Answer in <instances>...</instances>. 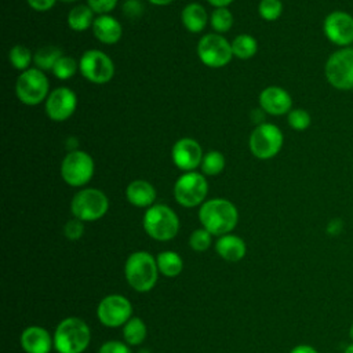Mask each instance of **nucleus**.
Returning a JSON list of instances; mask_svg holds the SVG:
<instances>
[{"label":"nucleus","instance_id":"nucleus-1","mask_svg":"<svg viewBox=\"0 0 353 353\" xmlns=\"http://www.w3.org/2000/svg\"><path fill=\"white\" fill-rule=\"evenodd\" d=\"M199 219L201 226L211 234L223 236L236 228L239 212L232 201L216 197L200 205Z\"/></svg>","mask_w":353,"mask_h":353},{"label":"nucleus","instance_id":"nucleus-2","mask_svg":"<svg viewBox=\"0 0 353 353\" xmlns=\"http://www.w3.org/2000/svg\"><path fill=\"white\" fill-rule=\"evenodd\" d=\"M124 274L135 291L148 292L154 287L159 277L157 262L146 251L132 252L125 261Z\"/></svg>","mask_w":353,"mask_h":353},{"label":"nucleus","instance_id":"nucleus-3","mask_svg":"<svg viewBox=\"0 0 353 353\" xmlns=\"http://www.w3.org/2000/svg\"><path fill=\"white\" fill-rule=\"evenodd\" d=\"M91 339L90 327L79 317L63 319L55 330L54 346L58 353H83Z\"/></svg>","mask_w":353,"mask_h":353},{"label":"nucleus","instance_id":"nucleus-4","mask_svg":"<svg viewBox=\"0 0 353 353\" xmlns=\"http://www.w3.org/2000/svg\"><path fill=\"white\" fill-rule=\"evenodd\" d=\"M145 232L157 241H168L179 232V218L168 205L153 204L142 219Z\"/></svg>","mask_w":353,"mask_h":353},{"label":"nucleus","instance_id":"nucleus-5","mask_svg":"<svg viewBox=\"0 0 353 353\" xmlns=\"http://www.w3.org/2000/svg\"><path fill=\"white\" fill-rule=\"evenodd\" d=\"M327 81L336 90H353V47L334 51L324 65Z\"/></svg>","mask_w":353,"mask_h":353},{"label":"nucleus","instance_id":"nucleus-6","mask_svg":"<svg viewBox=\"0 0 353 353\" xmlns=\"http://www.w3.org/2000/svg\"><path fill=\"white\" fill-rule=\"evenodd\" d=\"M109 208L106 194L95 188H85L77 192L70 203V211L74 218L83 222L101 219Z\"/></svg>","mask_w":353,"mask_h":353},{"label":"nucleus","instance_id":"nucleus-7","mask_svg":"<svg viewBox=\"0 0 353 353\" xmlns=\"http://www.w3.org/2000/svg\"><path fill=\"white\" fill-rule=\"evenodd\" d=\"M50 90V83L46 73L37 68H29L17 79L15 94L17 98L28 105L34 106L47 99Z\"/></svg>","mask_w":353,"mask_h":353},{"label":"nucleus","instance_id":"nucleus-8","mask_svg":"<svg viewBox=\"0 0 353 353\" xmlns=\"http://www.w3.org/2000/svg\"><path fill=\"white\" fill-rule=\"evenodd\" d=\"M284 137L281 130L272 123L258 124L248 139V148L254 157L269 160L274 157L283 148Z\"/></svg>","mask_w":353,"mask_h":353},{"label":"nucleus","instance_id":"nucleus-9","mask_svg":"<svg viewBox=\"0 0 353 353\" xmlns=\"http://www.w3.org/2000/svg\"><path fill=\"white\" fill-rule=\"evenodd\" d=\"M94 160L84 150H70L61 163V176L69 186L73 188H80L88 183L94 175Z\"/></svg>","mask_w":353,"mask_h":353},{"label":"nucleus","instance_id":"nucleus-10","mask_svg":"<svg viewBox=\"0 0 353 353\" xmlns=\"http://www.w3.org/2000/svg\"><path fill=\"white\" fill-rule=\"evenodd\" d=\"M207 193L208 182L205 179V175L201 172H183L174 183V197L178 204L186 208L203 204Z\"/></svg>","mask_w":353,"mask_h":353},{"label":"nucleus","instance_id":"nucleus-11","mask_svg":"<svg viewBox=\"0 0 353 353\" xmlns=\"http://www.w3.org/2000/svg\"><path fill=\"white\" fill-rule=\"evenodd\" d=\"M197 57L208 68H223L232 61V43L219 33L204 34L197 43Z\"/></svg>","mask_w":353,"mask_h":353},{"label":"nucleus","instance_id":"nucleus-12","mask_svg":"<svg viewBox=\"0 0 353 353\" xmlns=\"http://www.w3.org/2000/svg\"><path fill=\"white\" fill-rule=\"evenodd\" d=\"M79 72L94 84H106L114 76L112 58L99 50H87L79 59Z\"/></svg>","mask_w":353,"mask_h":353},{"label":"nucleus","instance_id":"nucleus-13","mask_svg":"<svg viewBox=\"0 0 353 353\" xmlns=\"http://www.w3.org/2000/svg\"><path fill=\"white\" fill-rule=\"evenodd\" d=\"M132 314L131 302L119 294H112L105 296L97 309L98 320L106 327H120L124 325Z\"/></svg>","mask_w":353,"mask_h":353},{"label":"nucleus","instance_id":"nucleus-14","mask_svg":"<svg viewBox=\"0 0 353 353\" xmlns=\"http://www.w3.org/2000/svg\"><path fill=\"white\" fill-rule=\"evenodd\" d=\"M323 30L332 44L342 48L350 47L353 43V17L346 11H332L325 17Z\"/></svg>","mask_w":353,"mask_h":353},{"label":"nucleus","instance_id":"nucleus-15","mask_svg":"<svg viewBox=\"0 0 353 353\" xmlns=\"http://www.w3.org/2000/svg\"><path fill=\"white\" fill-rule=\"evenodd\" d=\"M77 108V97L73 90L68 87H58L52 90L44 101V109L47 116L52 121L68 120Z\"/></svg>","mask_w":353,"mask_h":353},{"label":"nucleus","instance_id":"nucleus-16","mask_svg":"<svg viewBox=\"0 0 353 353\" xmlns=\"http://www.w3.org/2000/svg\"><path fill=\"white\" fill-rule=\"evenodd\" d=\"M201 145L193 138L178 139L171 149L172 163L182 171H194L203 160Z\"/></svg>","mask_w":353,"mask_h":353},{"label":"nucleus","instance_id":"nucleus-17","mask_svg":"<svg viewBox=\"0 0 353 353\" xmlns=\"http://www.w3.org/2000/svg\"><path fill=\"white\" fill-rule=\"evenodd\" d=\"M258 101L261 109L272 116L288 114L292 108V98L290 92L277 85H269L263 88L259 94Z\"/></svg>","mask_w":353,"mask_h":353},{"label":"nucleus","instance_id":"nucleus-18","mask_svg":"<svg viewBox=\"0 0 353 353\" xmlns=\"http://www.w3.org/2000/svg\"><path fill=\"white\" fill-rule=\"evenodd\" d=\"M54 341L48 331L39 325H30L22 331L21 346L26 353H50Z\"/></svg>","mask_w":353,"mask_h":353},{"label":"nucleus","instance_id":"nucleus-19","mask_svg":"<svg viewBox=\"0 0 353 353\" xmlns=\"http://www.w3.org/2000/svg\"><path fill=\"white\" fill-rule=\"evenodd\" d=\"M91 29L95 39L102 44H108V46L116 44L123 34L121 23L109 14L95 17V21Z\"/></svg>","mask_w":353,"mask_h":353},{"label":"nucleus","instance_id":"nucleus-20","mask_svg":"<svg viewBox=\"0 0 353 353\" xmlns=\"http://www.w3.org/2000/svg\"><path fill=\"white\" fill-rule=\"evenodd\" d=\"M125 197L130 204L139 208H149L156 200L154 186L145 179H135L128 183Z\"/></svg>","mask_w":353,"mask_h":353},{"label":"nucleus","instance_id":"nucleus-21","mask_svg":"<svg viewBox=\"0 0 353 353\" xmlns=\"http://www.w3.org/2000/svg\"><path fill=\"white\" fill-rule=\"evenodd\" d=\"M215 250L221 258L229 262H237L245 255V243L243 239L234 234H223L215 243Z\"/></svg>","mask_w":353,"mask_h":353},{"label":"nucleus","instance_id":"nucleus-22","mask_svg":"<svg viewBox=\"0 0 353 353\" xmlns=\"http://www.w3.org/2000/svg\"><path fill=\"white\" fill-rule=\"evenodd\" d=\"M183 28L190 33H200L205 29L210 18L205 8L199 3H189L181 12Z\"/></svg>","mask_w":353,"mask_h":353},{"label":"nucleus","instance_id":"nucleus-23","mask_svg":"<svg viewBox=\"0 0 353 353\" xmlns=\"http://www.w3.org/2000/svg\"><path fill=\"white\" fill-rule=\"evenodd\" d=\"M95 12L88 4L74 6L68 14V25L74 32H84L88 28H92L95 21Z\"/></svg>","mask_w":353,"mask_h":353},{"label":"nucleus","instance_id":"nucleus-24","mask_svg":"<svg viewBox=\"0 0 353 353\" xmlns=\"http://www.w3.org/2000/svg\"><path fill=\"white\" fill-rule=\"evenodd\" d=\"M159 272L167 277H175L182 272V258L174 251H163L156 258Z\"/></svg>","mask_w":353,"mask_h":353},{"label":"nucleus","instance_id":"nucleus-25","mask_svg":"<svg viewBox=\"0 0 353 353\" xmlns=\"http://www.w3.org/2000/svg\"><path fill=\"white\" fill-rule=\"evenodd\" d=\"M258 51V43L254 36L243 33L237 34L232 41V52L233 57L239 59H250Z\"/></svg>","mask_w":353,"mask_h":353},{"label":"nucleus","instance_id":"nucleus-26","mask_svg":"<svg viewBox=\"0 0 353 353\" xmlns=\"http://www.w3.org/2000/svg\"><path fill=\"white\" fill-rule=\"evenodd\" d=\"M63 55L62 50L55 46H46L36 50L33 54V63L40 70H52L57 61Z\"/></svg>","mask_w":353,"mask_h":353},{"label":"nucleus","instance_id":"nucleus-27","mask_svg":"<svg viewBox=\"0 0 353 353\" xmlns=\"http://www.w3.org/2000/svg\"><path fill=\"white\" fill-rule=\"evenodd\" d=\"M124 341L128 345H139L146 338V325L139 317H131L123 328Z\"/></svg>","mask_w":353,"mask_h":353},{"label":"nucleus","instance_id":"nucleus-28","mask_svg":"<svg viewBox=\"0 0 353 353\" xmlns=\"http://www.w3.org/2000/svg\"><path fill=\"white\" fill-rule=\"evenodd\" d=\"M200 168L201 174L215 176L221 174L225 168V156L218 150H210L203 156Z\"/></svg>","mask_w":353,"mask_h":353},{"label":"nucleus","instance_id":"nucleus-29","mask_svg":"<svg viewBox=\"0 0 353 353\" xmlns=\"http://www.w3.org/2000/svg\"><path fill=\"white\" fill-rule=\"evenodd\" d=\"M8 61L17 70L25 72L29 69V65L33 61V54L26 46L17 44V46L11 47V50L8 52Z\"/></svg>","mask_w":353,"mask_h":353},{"label":"nucleus","instance_id":"nucleus-30","mask_svg":"<svg viewBox=\"0 0 353 353\" xmlns=\"http://www.w3.org/2000/svg\"><path fill=\"white\" fill-rule=\"evenodd\" d=\"M210 23L215 33H226L233 25V14L228 7L214 8L210 17Z\"/></svg>","mask_w":353,"mask_h":353},{"label":"nucleus","instance_id":"nucleus-31","mask_svg":"<svg viewBox=\"0 0 353 353\" xmlns=\"http://www.w3.org/2000/svg\"><path fill=\"white\" fill-rule=\"evenodd\" d=\"M79 70V61L70 55H62L52 68V74L59 80H68L73 77Z\"/></svg>","mask_w":353,"mask_h":353},{"label":"nucleus","instance_id":"nucleus-32","mask_svg":"<svg viewBox=\"0 0 353 353\" xmlns=\"http://www.w3.org/2000/svg\"><path fill=\"white\" fill-rule=\"evenodd\" d=\"M283 3L280 0H261L258 4V14L262 19L273 22L281 17Z\"/></svg>","mask_w":353,"mask_h":353},{"label":"nucleus","instance_id":"nucleus-33","mask_svg":"<svg viewBox=\"0 0 353 353\" xmlns=\"http://www.w3.org/2000/svg\"><path fill=\"white\" fill-rule=\"evenodd\" d=\"M288 125L295 131H305L312 123V117L305 109H291L287 114Z\"/></svg>","mask_w":353,"mask_h":353},{"label":"nucleus","instance_id":"nucleus-34","mask_svg":"<svg viewBox=\"0 0 353 353\" xmlns=\"http://www.w3.org/2000/svg\"><path fill=\"white\" fill-rule=\"evenodd\" d=\"M211 233L208 230H205L204 228L196 229L192 232L190 237H189V245L192 247V250L197 251V252H203L205 250H208V247L211 245Z\"/></svg>","mask_w":353,"mask_h":353},{"label":"nucleus","instance_id":"nucleus-35","mask_svg":"<svg viewBox=\"0 0 353 353\" xmlns=\"http://www.w3.org/2000/svg\"><path fill=\"white\" fill-rule=\"evenodd\" d=\"M83 233H84V223L77 218L69 219L63 226V234L69 240H79L83 236Z\"/></svg>","mask_w":353,"mask_h":353},{"label":"nucleus","instance_id":"nucleus-36","mask_svg":"<svg viewBox=\"0 0 353 353\" xmlns=\"http://www.w3.org/2000/svg\"><path fill=\"white\" fill-rule=\"evenodd\" d=\"M117 3H119V0H87V4L98 15L109 14L110 11H113L116 8Z\"/></svg>","mask_w":353,"mask_h":353},{"label":"nucleus","instance_id":"nucleus-37","mask_svg":"<svg viewBox=\"0 0 353 353\" xmlns=\"http://www.w3.org/2000/svg\"><path fill=\"white\" fill-rule=\"evenodd\" d=\"M123 12L127 18H139L143 12V6L139 0H125L123 4Z\"/></svg>","mask_w":353,"mask_h":353},{"label":"nucleus","instance_id":"nucleus-38","mask_svg":"<svg viewBox=\"0 0 353 353\" xmlns=\"http://www.w3.org/2000/svg\"><path fill=\"white\" fill-rule=\"evenodd\" d=\"M98 353H131L130 347L120 341H106L99 347Z\"/></svg>","mask_w":353,"mask_h":353},{"label":"nucleus","instance_id":"nucleus-39","mask_svg":"<svg viewBox=\"0 0 353 353\" xmlns=\"http://www.w3.org/2000/svg\"><path fill=\"white\" fill-rule=\"evenodd\" d=\"M28 1V6L34 10V11H39V12H44V11H48L51 10L57 0H26Z\"/></svg>","mask_w":353,"mask_h":353},{"label":"nucleus","instance_id":"nucleus-40","mask_svg":"<svg viewBox=\"0 0 353 353\" xmlns=\"http://www.w3.org/2000/svg\"><path fill=\"white\" fill-rule=\"evenodd\" d=\"M325 230H327V233H328L330 236H338V234H341V232L343 230V221H342L341 218H334V219H331V221L328 222Z\"/></svg>","mask_w":353,"mask_h":353},{"label":"nucleus","instance_id":"nucleus-41","mask_svg":"<svg viewBox=\"0 0 353 353\" xmlns=\"http://www.w3.org/2000/svg\"><path fill=\"white\" fill-rule=\"evenodd\" d=\"M290 353H317V350L310 345H298Z\"/></svg>","mask_w":353,"mask_h":353},{"label":"nucleus","instance_id":"nucleus-42","mask_svg":"<svg viewBox=\"0 0 353 353\" xmlns=\"http://www.w3.org/2000/svg\"><path fill=\"white\" fill-rule=\"evenodd\" d=\"M214 8H221V7H228L233 3V0H207Z\"/></svg>","mask_w":353,"mask_h":353},{"label":"nucleus","instance_id":"nucleus-43","mask_svg":"<svg viewBox=\"0 0 353 353\" xmlns=\"http://www.w3.org/2000/svg\"><path fill=\"white\" fill-rule=\"evenodd\" d=\"M148 1L154 6H167V4H171L174 0H148Z\"/></svg>","mask_w":353,"mask_h":353},{"label":"nucleus","instance_id":"nucleus-44","mask_svg":"<svg viewBox=\"0 0 353 353\" xmlns=\"http://www.w3.org/2000/svg\"><path fill=\"white\" fill-rule=\"evenodd\" d=\"M343 353H353V343H350L346 349H345V352Z\"/></svg>","mask_w":353,"mask_h":353},{"label":"nucleus","instance_id":"nucleus-45","mask_svg":"<svg viewBox=\"0 0 353 353\" xmlns=\"http://www.w3.org/2000/svg\"><path fill=\"white\" fill-rule=\"evenodd\" d=\"M349 335H350V339L353 341V324L350 325V330H349Z\"/></svg>","mask_w":353,"mask_h":353},{"label":"nucleus","instance_id":"nucleus-46","mask_svg":"<svg viewBox=\"0 0 353 353\" xmlns=\"http://www.w3.org/2000/svg\"><path fill=\"white\" fill-rule=\"evenodd\" d=\"M59 1H62V3H74L76 0H59Z\"/></svg>","mask_w":353,"mask_h":353}]
</instances>
